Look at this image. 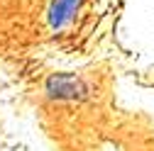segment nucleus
Here are the masks:
<instances>
[{
  "mask_svg": "<svg viewBox=\"0 0 154 151\" xmlns=\"http://www.w3.org/2000/svg\"><path fill=\"white\" fill-rule=\"evenodd\" d=\"M79 85L81 83L76 78H71V76H54L47 83V90L54 98H76L79 95Z\"/></svg>",
  "mask_w": 154,
  "mask_h": 151,
  "instance_id": "nucleus-2",
  "label": "nucleus"
},
{
  "mask_svg": "<svg viewBox=\"0 0 154 151\" xmlns=\"http://www.w3.org/2000/svg\"><path fill=\"white\" fill-rule=\"evenodd\" d=\"M83 0H51L49 5V12H47V20H49V27L51 29H64L71 20L76 10L81 7Z\"/></svg>",
  "mask_w": 154,
  "mask_h": 151,
  "instance_id": "nucleus-1",
  "label": "nucleus"
}]
</instances>
